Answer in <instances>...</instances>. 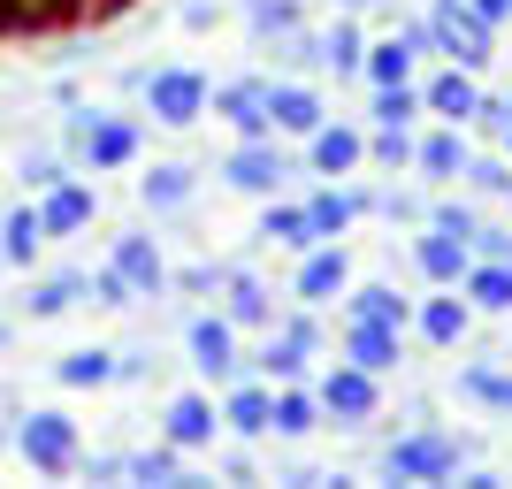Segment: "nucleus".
Masks as SVG:
<instances>
[{"label":"nucleus","instance_id":"f257e3e1","mask_svg":"<svg viewBox=\"0 0 512 489\" xmlns=\"http://www.w3.org/2000/svg\"><path fill=\"white\" fill-rule=\"evenodd\" d=\"M69 153H77L92 176L130 169V161H138V123H123V115H100V107H77V115H69Z\"/></svg>","mask_w":512,"mask_h":489},{"label":"nucleus","instance_id":"f03ea898","mask_svg":"<svg viewBox=\"0 0 512 489\" xmlns=\"http://www.w3.org/2000/svg\"><path fill=\"white\" fill-rule=\"evenodd\" d=\"M490 39H497V23L474 16V0H436V8H428V54L482 69L490 62Z\"/></svg>","mask_w":512,"mask_h":489},{"label":"nucleus","instance_id":"7ed1b4c3","mask_svg":"<svg viewBox=\"0 0 512 489\" xmlns=\"http://www.w3.org/2000/svg\"><path fill=\"white\" fill-rule=\"evenodd\" d=\"M283 176H291V153L276 146V130H268V138H237L230 161H222V184L245 192V199H276Z\"/></svg>","mask_w":512,"mask_h":489},{"label":"nucleus","instance_id":"20e7f679","mask_svg":"<svg viewBox=\"0 0 512 489\" xmlns=\"http://www.w3.org/2000/svg\"><path fill=\"white\" fill-rule=\"evenodd\" d=\"M214 85L199 77V69H146V107H153V123H169V130H192L199 115H207Z\"/></svg>","mask_w":512,"mask_h":489},{"label":"nucleus","instance_id":"39448f33","mask_svg":"<svg viewBox=\"0 0 512 489\" xmlns=\"http://www.w3.org/2000/svg\"><path fill=\"white\" fill-rule=\"evenodd\" d=\"M16 451L31 459L39 474H69L85 451H77V421L69 413H54V405H39V413H23V428H16Z\"/></svg>","mask_w":512,"mask_h":489},{"label":"nucleus","instance_id":"423d86ee","mask_svg":"<svg viewBox=\"0 0 512 489\" xmlns=\"http://www.w3.org/2000/svg\"><path fill=\"white\" fill-rule=\"evenodd\" d=\"M459 459H467V436H436V428H421V436H406V444H390V482H444V474H459Z\"/></svg>","mask_w":512,"mask_h":489},{"label":"nucleus","instance_id":"0eeeda50","mask_svg":"<svg viewBox=\"0 0 512 489\" xmlns=\"http://www.w3.org/2000/svg\"><path fill=\"white\" fill-rule=\"evenodd\" d=\"M184 344H192V367L207 383H237V321L230 314H192L184 321Z\"/></svg>","mask_w":512,"mask_h":489},{"label":"nucleus","instance_id":"6e6552de","mask_svg":"<svg viewBox=\"0 0 512 489\" xmlns=\"http://www.w3.org/2000/svg\"><path fill=\"white\" fill-rule=\"evenodd\" d=\"M375 383H383V375H367V367H329V375H321V413H329V421L337 428H367L375 421Z\"/></svg>","mask_w":512,"mask_h":489},{"label":"nucleus","instance_id":"1a4fd4ad","mask_svg":"<svg viewBox=\"0 0 512 489\" xmlns=\"http://www.w3.org/2000/svg\"><path fill=\"white\" fill-rule=\"evenodd\" d=\"M421 54H428V23H398L390 39L367 46L360 77H367V85H413V62H421Z\"/></svg>","mask_w":512,"mask_h":489},{"label":"nucleus","instance_id":"9d476101","mask_svg":"<svg viewBox=\"0 0 512 489\" xmlns=\"http://www.w3.org/2000/svg\"><path fill=\"white\" fill-rule=\"evenodd\" d=\"M344 291H352V253H344L337 237L314 245V253H299V283H291L299 306H329V298H344Z\"/></svg>","mask_w":512,"mask_h":489},{"label":"nucleus","instance_id":"9b49d317","mask_svg":"<svg viewBox=\"0 0 512 489\" xmlns=\"http://www.w3.org/2000/svg\"><path fill=\"white\" fill-rule=\"evenodd\" d=\"M207 107L237 138H268V130H276V115H268V77H230V85H214Z\"/></svg>","mask_w":512,"mask_h":489},{"label":"nucleus","instance_id":"f8f14e48","mask_svg":"<svg viewBox=\"0 0 512 489\" xmlns=\"http://www.w3.org/2000/svg\"><path fill=\"white\" fill-rule=\"evenodd\" d=\"M413 268H421V276L436 283V291H459V283H467V268H474V245L428 222V230L413 237Z\"/></svg>","mask_w":512,"mask_h":489},{"label":"nucleus","instance_id":"ddd939ff","mask_svg":"<svg viewBox=\"0 0 512 489\" xmlns=\"http://www.w3.org/2000/svg\"><path fill=\"white\" fill-rule=\"evenodd\" d=\"M107 268H115V276H123L138 298H161V291H169V260H161V245H153L146 230H123V237H115Z\"/></svg>","mask_w":512,"mask_h":489},{"label":"nucleus","instance_id":"4468645a","mask_svg":"<svg viewBox=\"0 0 512 489\" xmlns=\"http://www.w3.org/2000/svg\"><path fill=\"white\" fill-rule=\"evenodd\" d=\"M92 214H100V192H92L85 176H62L54 192H39V222H46V237H77V230H92Z\"/></svg>","mask_w":512,"mask_h":489},{"label":"nucleus","instance_id":"2eb2a0df","mask_svg":"<svg viewBox=\"0 0 512 489\" xmlns=\"http://www.w3.org/2000/svg\"><path fill=\"white\" fill-rule=\"evenodd\" d=\"M268 115H276L283 138H314L329 123V107H321L314 85H291V77H268Z\"/></svg>","mask_w":512,"mask_h":489},{"label":"nucleus","instance_id":"dca6fc26","mask_svg":"<svg viewBox=\"0 0 512 489\" xmlns=\"http://www.w3.org/2000/svg\"><path fill=\"white\" fill-rule=\"evenodd\" d=\"M360 161H367V138L352 123H321L314 138H306V169L314 176H352Z\"/></svg>","mask_w":512,"mask_h":489},{"label":"nucleus","instance_id":"f3484780","mask_svg":"<svg viewBox=\"0 0 512 489\" xmlns=\"http://www.w3.org/2000/svg\"><path fill=\"white\" fill-rule=\"evenodd\" d=\"M222 421H230L245 444H253V436H276V383H230Z\"/></svg>","mask_w":512,"mask_h":489},{"label":"nucleus","instance_id":"a211bd4d","mask_svg":"<svg viewBox=\"0 0 512 489\" xmlns=\"http://www.w3.org/2000/svg\"><path fill=\"white\" fill-rule=\"evenodd\" d=\"M428 115H444V123H459V130H467L474 123V107H482V85H474V69L467 62H451L444 69V77H428Z\"/></svg>","mask_w":512,"mask_h":489},{"label":"nucleus","instance_id":"6ab92c4d","mask_svg":"<svg viewBox=\"0 0 512 489\" xmlns=\"http://www.w3.org/2000/svg\"><path fill=\"white\" fill-rule=\"evenodd\" d=\"M398 344H406V329H390V321H352V329H344V360L367 367V375H390V367H398Z\"/></svg>","mask_w":512,"mask_h":489},{"label":"nucleus","instance_id":"aec40b11","mask_svg":"<svg viewBox=\"0 0 512 489\" xmlns=\"http://www.w3.org/2000/svg\"><path fill=\"white\" fill-rule=\"evenodd\" d=\"M260 237H268V245H283V253H314V245H329V237L314 230V207H291V199H268Z\"/></svg>","mask_w":512,"mask_h":489},{"label":"nucleus","instance_id":"412c9836","mask_svg":"<svg viewBox=\"0 0 512 489\" xmlns=\"http://www.w3.org/2000/svg\"><path fill=\"white\" fill-rule=\"evenodd\" d=\"M467 321H474V306L459 291H444V298H421V306H413V329H421L428 344H436V352H451V344L467 337Z\"/></svg>","mask_w":512,"mask_h":489},{"label":"nucleus","instance_id":"4be33fe9","mask_svg":"<svg viewBox=\"0 0 512 489\" xmlns=\"http://www.w3.org/2000/svg\"><path fill=\"white\" fill-rule=\"evenodd\" d=\"M46 245V222H39V199L31 207H8L0 214V268H31Z\"/></svg>","mask_w":512,"mask_h":489},{"label":"nucleus","instance_id":"5701e85b","mask_svg":"<svg viewBox=\"0 0 512 489\" xmlns=\"http://www.w3.org/2000/svg\"><path fill=\"white\" fill-rule=\"evenodd\" d=\"M214 428H222L214 398H199V390L169 398V444H176V451H199V444H214Z\"/></svg>","mask_w":512,"mask_h":489},{"label":"nucleus","instance_id":"b1692460","mask_svg":"<svg viewBox=\"0 0 512 489\" xmlns=\"http://www.w3.org/2000/svg\"><path fill=\"white\" fill-rule=\"evenodd\" d=\"M467 161H474V153H467V130H459V123L428 130V138H421V153H413V169H421V176H436V184L467 176Z\"/></svg>","mask_w":512,"mask_h":489},{"label":"nucleus","instance_id":"393cba45","mask_svg":"<svg viewBox=\"0 0 512 489\" xmlns=\"http://www.w3.org/2000/svg\"><path fill=\"white\" fill-rule=\"evenodd\" d=\"M92 298V276H39L31 291H23V314L31 321H62L69 306H85Z\"/></svg>","mask_w":512,"mask_h":489},{"label":"nucleus","instance_id":"a878e982","mask_svg":"<svg viewBox=\"0 0 512 489\" xmlns=\"http://www.w3.org/2000/svg\"><path fill=\"white\" fill-rule=\"evenodd\" d=\"M222 283H230V321H237V329H276V298H268V283H260V276L222 268Z\"/></svg>","mask_w":512,"mask_h":489},{"label":"nucleus","instance_id":"bb28decb","mask_svg":"<svg viewBox=\"0 0 512 489\" xmlns=\"http://www.w3.org/2000/svg\"><path fill=\"white\" fill-rule=\"evenodd\" d=\"M54 383L62 390H107L115 383V352H107V344H77V352L54 360Z\"/></svg>","mask_w":512,"mask_h":489},{"label":"nucleus","instance_id":"cd10ccee","mask_svg":"<svg viewBox=\"0 0 512 489\" xmlns=\"http://www.w3.org/2000/svg\"><path fill=\"white\" fill-rule=\"evenodd\" d=\"M459 291H467L474 314H512V260H474Z\"/></svg>","mask_w":512,"mask_h":489},{"label":"nucleus","instance_id":"c85d7f7f","mask_svg":"<svg viewBox=\"0 0 512 489\" xmlns=\"http://www.w3.org/2000/svg\"><path fill=\"white\" fill-rule=\"evenodd\" d=\"M321 421H329V413H321V390L276 383V436H291V444H299V436H314Z\"/></svg>","mask_w":512,"mask_h":489},{"label":"nucleus","instance_id":"c756f323","mask_svg":"<svg viewBox=\"0 0 512 489\" xmlns=\"http://www.w3.org/2000/svg\"><path fill=\"white\" fill-rule=\"evenodd\" d=\"M360 62H367V31L352 23V8H344V16L321 31V69H337V77H360Z\"/></svg>","mask_w":512,"mask_h":489},{"label":"nucleus","instance_id":"7c9ffc66","mask_svg":"<svg viewBox=\"0 0 512 489\" xmlns=\"http://www.w3.org/2000/svg\"><path fill=\"white\" fill-rule=\"evenodd\" d=\"M138 199H146L153 214L184 207V199H192V169H184V161H153V169L138 176Z\"/></svg>","mask_w":512,"mask_h":489},{"label":"nucleus","instance_id":"2f4dec72","mask_svg":"<svg viewBox=\"0 0 512 489\" xmlns=\"http://www.w3.org/2000/svg\"><path fill=\"white\" fill-rule=\"evenodd\" d=\"M306 352H314L306 337H291V329H268V352H260V375H268V383H306Z\"/></svg>","mask_w":512,"mask_h":489},{"label":"nucleus","instance_id":"473e14b6","mask_svg":"<svg viewBox=\"0 0 512 489\" xmlns=\"http://www.w3.org/2000/svg\"><path fill=\"white\" fill-rule=\"evenodd\" d=\"M352 321H390V329H413V298H398L390 283H360V291H352Z\"/></svg>","mask_w":512,"mask_h":489},{"label":"nucleus","instance_id":"72a5a7b5","mask_svg":"<svg viewBox=\"0 0 512 489\" xmlns=\"http://www.w3.org/2000/svg\"><path fill=\"white\" fill-rule=\"evenodd\" d=\"M306 207H314V230H321V237H344L367 207H375V199H360V192H314Z\"/></svg>","mask_w":512,"mask_h":489},{"label":"nucleus","instance_id":"f704fd0d","mask_svg":"<svg viewBox=\"0 0 512 489\" xmlns=\"http://www.w3.org/2000/svg\"><path fill=\"white\" fill-rule=\"evenodd\" d=\"M245 23H253V39H291L299 31V0H245Z\"/></svg>","mask_w":512,"mask_h":489},{"label":"nucleus","instance_id":"c9c22d12","mask_svg":"<svg viewBox=\"0 0 512 489\" xmlns=\"http://www.w3.org/2000/svg\"><path fill=\"white\" fill-rule=\"evenodd\" d=\"M413 115H428L421 85H375V123H413Z\"/></svg>","mask_w":512,"mask_h":489},{"label":"nucleus","instance_id":"e433bc0d","mask_svg":"<svg viewBox=\"0 0 512 489\" xmlns=\"http://www.w3.org/2000/svg\"><path fill=\"white\" fill-rule=\"evenodd\" d=\"M367 153H375V161H390V169H406L413 153H421V138H413V123H375Z\"/></svg>","mask_w":512,"mask_h":489},{"label":"nucleus","instance_id":"4c0bfd02","mask_svg":"<svg viewBox=\"0 0 512 489\" xmlns=\"http://www.w3.org/2000/svg\"><path fill=\"white\" fill-rule=\"evenodd\" d=\"M130 482H184V451H176V444L130 451Z\"/></svg>","mask_w":512,"mask_h":489},{"label":"nucleus","instance_id":"58836bf2","mask_svg":"<svg viewBox=\"0 0 512 489\" xmlns=\"http://www.w3.org/2000/svg\"><path fill=\"white\" fill-rule=\"evenodd\" d=\"M459 390H467L474 405H505V413H512V375H490V367H467V375H459Z\"/></svg>","mask_w":512,"mask_h":489},{"label":"nucleus","instance_id":"ea45409f","mask_svg":"<svg viewBox=\"0 0 512 489\" xmlns=\"http://www.w3.org/2000/svg\"><path fill=\"white\" fill-rule=\"evenodd\" d=\"M467 184H474V192H512V153H474Z\"/></svg>","mask_w":512,"mask_h":489},{"label":"nucleus","instance_id":"a19ab883","mask_svg":"<svg viewBox=\"0 0 512 489\" xmlns=\"http://www.w3.org/2000/svg\"><path fill=\"white\" fill-rule=\"evenodd\" d=\"M428 222H436V230H451V237H467V245H474V230H482V214H474L467 199H436V207H428Z\"/></svg>","mask_w":512,"mask_h":489},{"label":"nucleus","instance_id":"79ce46f5","mask_svg":"<svg viewBox=\"0 0 512 489\" xmlns=\"http://www.w3.org/2000/svg\"><path fill=\"white\" fill-rule=\"evenodd\" d=\"M62 153H23V192L39 199V192H54V184H62Z\"/></svg>","mask_w":512,"mask_h":489},{"label":"nucleus","instance_id":"37998d69","mask_svg":"<svg viewBox=\"0 0 512 489\" xmlns=\"http://www.w3.org/2000/svg\"><path fill=\"white\" fill-rule=\"evenodd\" d=\"M92 298H100V306H138V291H130L115 268H100V276H92Z\"/></svg>","mask_w":512,"mask_h":489},{"label":"nucleus","instance_id":"c03bdc74","mask_svg":"<svg viewBox=\"0 0 512 489\" xmlns=\"http://www.w3.org/2000/svg\"><path fill=\"white\" fill-rule=\"evenodd\" d=\"M375 207H383L390 222H428V207H421V199H413V192H383V199H375Z\"/></svg>","mask_w":512,"mask_h":489},{"label":"nucleus","instance_id":"a18cd8bd","mask_svg":"<svg viewBox=\"0 0 512 489\" xmlns=\"http://www.w3.org/2000/svg\"><path fill=\"white\" fill-rule=\"evenodd\" d=\"M169 283H176V291H214L222 268H207V260H199V268H169Z\"/></svg>","mask_w":512,"mask_h":489},{"label":"nucleus","instance_id":"49530a36","mask_svg":"<svg viewBox=\"0 0 512 489\" xmlns=\"http://www.w3.org/2000/svg\"><path fill=\"white\" fill-rule=\"evenodd\" d=\"M474 260H512V230H474Z\"/></svg>","mask_w":512,"mask_h":489},{"label":"nucleus","instance_id":"de8ad7c7","mask_svg":"<svg viewBox=\"0 0 512 489\" xmlns=\"http://www.w3.org/2000/svg\"><path fill=\"white\" fill-rule=\"evenodd\" d=\"M474 16H482V23H505V16H512V0H474Z\"/></svg>","mask_w":512,"mask_h":489},{"label":"nucleus","instance_id":"09e8293b","mask_svg":"<svg viewBox=\"0 0 512 489\" xmlns=\"http://www.w3.org/2000/svg\"><path fill=\"white\" fill-rule=\"evenodd\" d=\"M337 8H352V16H360V8H383V0H337Z\"/></svg>","mask_w":512,"mask_h":489},{"label":"nucleus","instance_id":"8fccbe9b","mask_svg":"<svg viewBox=\"0 0 512 489\" xmlns=\"http://www.w3.org/2000/svg\"><path fill=\"white\" fill-rule=\"evenodd\" d=\"M0 352H8V321H0Z\"/></svg>","mask_w":512,"mask_h":489},{"label":"nucleus","instance_id":"3c124183","mask_svg":"<svg viewBox=\"0 0 512 489\" xmlns=\"http://www.w3.org/2000/svg\"><path fill=\"white\" fill-rule=\"evenodd\" d=\"M505 153H512V123H505Z\"/></svg>","mask_w":512,"mask_h":489},{"label":"nucleus","instance_id":"603ef678","mask_svg":"<svg viewBox=\"0 0 512 489\" xmlns=\"http://www.w3.org/2000/svg\"><path fill=\"white\" fill-rule=\"evenodd\" d=\"M505 207H512V192H505Z\"/></svg>","mask_w":512,"mask_h":489},{"label":"nucleus","instance_id":"864d4df0","mask_svg":"<svg viewBox=\"0 0 512 489\" xmlns=\"http://www.w3.org/2000/svg\"><path fill=\"white\" fill-rule=\"evenodd\" d=\"M505 107H512V100H505Z\"/></svg>","mask_w":512,"mask_h":489}]
</instances>
